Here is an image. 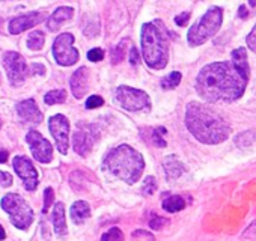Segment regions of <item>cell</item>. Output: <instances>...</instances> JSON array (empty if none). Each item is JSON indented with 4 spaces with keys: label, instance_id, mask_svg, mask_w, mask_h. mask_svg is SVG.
<instances>
[{
    "label": "cell",
    "instance_id": "9c48e42d",
    "mask_svg": "<svg viewBox=\"0 0 256 241\" xmlns=\"http://www.w3.org/2000/svg\"><path fill=\"white\" fill-rule=\"evenodd\" d=\"M4 66L8 72V80L14 88H18L24 83L28 74V65L24 58L20 53L8 52L4 54Z\"/></svg>",
    "mask_w": 256,
    "mask_h": 241
},
{
    "label": "cell",
    "instance_id": "ee69618b",
    "mask_svg": "<svg viewBox=\"0 0 256 241\" xmlns=\"http://www.w3.org/2000/svg\"><path fill=\"white\" fill-rule=\"evenodd\" d=\"M250 6H256V2H254V0H250Z\"/></svg>",
    "mask_w": 256,
    "mask_h": 241
},
{
    "label": "cell",
    "instance_id": "d6a6232c",
    "mask_svg": "<svg viewBox=\"0 0 256 241\" xmlns=\"http://www.w3.org/2000/svg\"><path fill=\"white\" fill-rule=\"evenodd\" d=\"M168 218H164V217H158V216H154L151 220H150V226L152 228V229H156V230H160L164 224H168Z\"/></svg>",
    "mask_w": 256,
    "mask_h": 241
},
{
    "label": "cell",
    "instance_id": "bcb514c9",
    "mask_svg": "<svg viewBox=\"0 0 256 241\" xmlns=\"http://www.w3.org/2000/svg\"><path fill=\"white\" fill-rule=\"evenodd\" d=\"M0 127H2V120H0Z\"/></svg>",
    "mask_w": 256,
    "mask_h": 241
},
{
    "label": "cell",
    "instance_id": "277c9868",
    "mask_svg": "<svg viewBox=\"0 0 256 241\" xmlns=\"http://www.w3.org/2000/svg\"><path fill=\"white\" fill-rule=\"evenodd\" d=\"M106 168L126 184H134L142 176L145 162L140 152L128 145H119L106 156Z\"/></svg>",
    "mask_w": 256,
    "mask_h": 241
},
{
    "label": "cell",
    "instance_id": "7bdbcfd3",
    "mask_svg": "<svg viewBox=\"0 0 256 241\" xmlns=\"http://www.w3.org/2000/svg\"><path fill=\"white\" fill-rule=\"evenodd\" d=\"M5 238H6V232H5L4 226L0 224V240H5Z\"/></svg>",
    "mask_w": 256,
    "mask_h": 241
},
{
    "label": "cell",
    "instance_id": "44dd1931",
    "mask_svg": "<svg viewBox=\"0 0 256 241\" xmlns=\"http://www.w3.org/2000/svg\"><path fill=\"white\" fill-rule=\"evenodd\" d=\"M53 226L58 235L66 234V220H65V206L62 202H58L53 210Z\"/></svg>",
    "mask_w": 256,
    "mask_h": 241
},
{
    "label": "cell",
    "instance_id": "5b68a950",
    "mask_svg": "<svg viewBox=\"0 0 256 241\" xmlns=\"http://www.w3.org/2000/svg\"><path fill=\"white\" fill-rule=\"evenodd\" d=\"M222 20H223V10L218 6H211L198 23H194V26L190 28L188 34H187V41L192 47H198L202 46L204 42H206L210 38H212L220 26H222Z\"/></svg>",
    "mask_w": 256,
    "mask_h": 241
},
{
    "label": "cell",
    "instance_id": "1f68e13d",
    "mask_svg": "<svg viewBox=\"0 0 256 241\" xmlns=\"http://www.w3.org/2000/svg\"><path fill=\"white\" fill-rule=\"evenodd\" d=\"M104 104V100L100 96V95H92V96H89L88 100H86V108H96V107H100V106H102Z\"/></svg>",
    "mask_w": 256,
    "mask_h": 241
},
{
    "label": "cell",
    "instance_id": "8fae6325",
    "mask_svg": "<svg viewBox=\"0 0 256 241\" xmlns=\"http://www.w3.org/2000/svg\"><path fill=\"white\" fill-rule=\"evenodd\" d=\"M26 140L30 146V151H32V156L35 160H38L40 163H50L52 158H53V146L52 144L44 139L41 136V133L35 132V130H30L28 134H26Z\"/></svg>",
    "mask_w": 256,
    "mask_h": 241
},
{
    "label": "cell",
    "instance_id": "f546056e",
    "mask_svg": "<svg viewBox=\"0 0 256 241\" xmlns=\"http://www.w3.org/2000/svg\"><path fill=\"white\" fill-rule=\"evenodd\" d=\"M53 199H54V194H53V188H46L44 192V206H42V212L46 214L48 211V208L52 206L53 204Z\"/></svg>",
    "mask_w": 256,
    "mask_h": 241
},
{
    "label": "cell",
    "instance_id": "ab89813d",
    "mask_svg": "<svg viewBox=\"0 0 256 241\" xmlns=\"http://www.w3.org/2000/svg\"><path fill=\"white\" fill-rule=\"evenodd\" d=\"M32 72H34V74L42 76V74L46 72V68H44L42 65H40V64H35V65H32Z\"/></svg>",
    "mask_w": 256,
    "mask_h": 241
},
{
    "label": "cell",
    "instance_id": "4fadbf2b",
    "mask_svg": "<svg viewBox=\"0 0 256 241\" xmlns=\"http://www.w3.org/2000/svg\"><path fill=\"white\" fill-rule=\"evenodd\" d=\"M96 138H98V136H96L95 132H92V127L78 128V130L74 133V138H72L74 151H76L78 156L86 157V156L92 151Z\"/></svg>",
    "mask_w": 256,
    "mask_h": 241
},
{
    "label": "cell",
    "instance_id": "6da1fadb",
    "mask_svg": "<svg viewBox=\"0 0 256 241\" xmlns=\"http://www.w3.org/2000/svg\"><path fill=\"white\" fill-rule=\"evenodd\" d=\"M248 78L232 62H214L196 77V90L208 102H230L242 96Z\"/></svg>",
    "mask_w": 256,
    "mask_h": 241
},
{
    "label": "cell",
    "instance_id": "f1b7e54d",
    "mask_svg": "<svg viewBox=\"0 0 256 241\" xmlns=\"http://www.w3.org/2000/svg\"><path fill=\"white\" fill-rule=\"evenodd\" d=\"M157 190V182H156V178L154 176H148L144 182V187H142V193L145 196H150L154 192Z\"/></svg>",
    "mask_w": 256,
    "mask_h": 241
},
{
    "label": "cell",
    "instance_id": "d6986e66",
    "mask_svg": "<svg viewBox=\"0 0 256 241\" xmlns=\"http://www.w3.org/2000/svg\"><path fill=\"white\" fill-rule=\"evenodd\" d=\"M142 139L154 146L158 148H166V140H164V134H166V128L163 127H156V128H142L140 130Z\"/></svg>",
    "mask_w": 256,
    "mask_h": 241
},
{
    "label": "cell",
    "instance_id": "cb8c5ba5",
    "mask_svg": "<svg viewBox=\"0 0 256 241\" xmlns=\"http://www.w3.org/2000/svg\"><path fill=\"white\" fill-rule=\"evenodd\" d=\"M66 100V90L65 89H54V90H50L44 96V101L46 104L48 106H53V104H62L65 102Z\"/></svg>",
    "mask_w": 256,
    "mask_h": 241
},
{
    "label": "cell",
    "instance_id": "ac0fdd59",
    "mask_svg": "<svg viewBox=\"0 0 256 241\" xmlns=\"http://www.w3.org/2000/svg\"><path fill=\"white\" fill-rule=\"evenodd\" d=\"M163 168L166 172V178L168 181H176L184 172H186V166L180 162V158L176 156H169L164 158L163 162Z\"/></svg>",
    "mask_w": 256,
    "mask_h": 241
},
{
    "label": "cell",
    "instance_id": "5bb4252c",
    "mask_svg": "<svg viewBox=\"0 0 256 241\" xmlns=\"http://www.w3.org/2000/svg\"><path fill=\"white\" fill-rule=\"evenodd\" d=\"M46 20V14L44 12H29L20 17H16L10 22V32L12 35H18L40 23H42Z\"/></svg>",
    "mask_w": 256,
    "mask_h": 241
},
{
    "label": "cell",
    "instance_id": "4316f807",
    "mask_svg": "<svg viewBox=\"0 0 256 241\" xmlns=\"http://www.w3.org/2000/svg\"><path fill=\"white\" fill-rule=\"evenodd\" d=\"M125 46H126V41H124V42H120V44H118L112 52H110V59H112V64H119V62H122V59H124V56H125Z\"/></svg>",
    "mask_w": 256,
    "mask_h": 241
},
{
    "label": "cell",
    "instance_id": "30bf717a",
    "mask_svg": "<svg viewBox=\"0 0 256 241\" xmlns=\"http://www.w3.org/2000/svg\"><path fill=\"white\" fill-rule=\"evenodd\" d=\"M48 128L56 140V146L60 154L68 152V139H70V122L66 116L54 114L48 120Z\"/></svg>",
    "mask_w": 256,
    "mask_h": 241
},
{
    "label": "cell",
    "instance_id": "836d02e7",
    "mask_svg": "<svg viewBox=\"0 0 256 241\" xmlns=\"http://www.w3.org/2000/svg\"><path fill=\"white\" fill-rule=\"evenodd\" d=\"M242 238L244 240H256V220L242 232Z\"/></svg>",
    "mask_w": 256,
    "mask_h": 241
},
{
    "label": "cell",
    "instance_id": "4dcf8cb0",
    "mask_svg": "<svg viewBox=\"0 0 256 241\" xmlns=\"http://www.w3.org/2000/svg\"><path fill=\"white\" fill-rule=\"evenodd\" d=\"M88 59L90 62H100L104 59V50L102 48H92L88 52Z\"/></svg>",
    "mask_w": 256,
    "mask_h": 241
},
{
    "label": "cell",
    "instance_id": "3957f363",
    "mask_svg": "<svg viewBox=\"0 0 256 241\" xmlns=\"http://www.w3.org/2000/svg\"><path fill=\"white\" fill-rule=\"evenodd\" d=\"M169 36L163 22L145 23L142 28V50L145 62L152 70H163L169 62Z\"/></svg>",
    "mask_w": 256,
    "mask_h": 241
},
{
    "label": "cell",
    "instance_id": "f35d334b",
    "mask_svg": "<svg viewBox=\"0 0 256 241\" xmlns=\"http://www.w3.org/2000/svg\"><path fill=\"white\" fill-rule=\"evenodd\" d=\"M130 64L132 65L139 64V52H138L136 47H132V50H130Z\"/></svg>",
    "mask_w": 256,
    "mask_h": 241
},
{
    "label": "cell",
    "instance_id": "60d3db41",
    "mask_svg": "<svg viewBox=\"0 0 256 241\" xmlns=\"http://www.w3.org/2000/svg\"><path fill=\"white\" fill-rule=\"evenodd\" d=\"M8 151L6 150H2V148H0V163H5L6 160H8Z\"/></svg>",
    "mask_w": 256,
    "mask_h": 241
},
{
    "label": "cell",
    "instance_id": "52a82bcc",
    "mask_svg": "<svg viewBox=\"0 0 256 241\" xmlns=\"http://www.w3.org/2000/svg\"><path fill=\"white\" fill-rule=\"evenodd\" d=\"M116 102L128 112H150L151 100L150 95L142 89H134L130 86H119L114 90Z\"/></svg>",
    "mask_w": 256,
    "mask_h": 241
},
{
    "label": "cell",
    "instance_id": "8d00e7d4",
    "mask_svg": "<svg viewBox=\"0 0 256 241\" xmlns=\"http://www.w3.org/2000/svg\"><path fill=\"white\" fill-rule=\"evenodd\" d=\"M0 186H2V187L12 186V176L8 172H2V170H0Z\"/></svg>",
    "mask_w": 256,
    "mask_h": 241
},
{
    "label": "cell",
    "instance_id": "f6af8a7d",
    "mask_svg": "<svg viewBox=\"0 0 256 241\" xmlns=\"http://www.w3.org/2000/svg\"><path fill=\"white\" fill-rule=\"evenodd\" d=\"M0 26H2V17H0Z\"/></svg>",
    "mask_w": 256,
    "mask_h": 241
},
{
    "label": "cell",
    "instance_id": "ffe728a7",
    "mask_svg": "<svg viewBox=\"0 0 256 241\" xmlns=\"http://www.w3.org/2000/svg\"><path fill=\"white\" fill-rule=\"evenodd\" d=\"M70 214H71L72 222L80 224V223H83L84 220H88L90 217V206L84 200H77V202L72 204Z\"/></svg>",
    "mask_w": 256,
    "mask_h": 241
},
{
    "label": "cell",
    "instance_id": "8992f818",
    "mask_svg": "<svg viewBox=\"0 0 256 241\" xmlns=\"http://www.w3.org/2000/svg\"><path fill=\"white\" fill-rule=\"evenodd\" d=\"M0 205H2L4 211H6L10 214L11 223L16 228H18L22 230H26L32 224V222H34V210L24 200V198H22L20 194L8 193L2 199Z\"/></svg>",
    "mask_w": 256,
    "mask_h": 241
},
{
    "label": "cell",
    "instance_id": "d590c367",
    "mask_svg": "<svg viewBox=\"0 0 256 241\" xmlns=\"http://www.w3.org/2000/svg\"><path fill=\"white\" fill-rule=\"evenodd\" d=\"M133 238H144L145 241H156V238H154L152 234H150V232H146V230H142V229L133 232Z\"/></svg>",
    "mask_w": 256,
    "mask_h": 241
},
{
    "label": "cell",
    "instance_id": "b9f144b4",
    "mask_svg": "<svg viewBox=\"0 0 256 241\" xmlns=\"http://www.w3.org/2000/svg\"><path fill=\"white\" fill-rule=\"evenodd\" d=\"M238 12H240V17H241V18H247V10H246L244 6H240Z\"/></svg>",
    "mask_w": 256,
    "mask_h": 241
},
{
    "label": "cell",
    "instance_id": "2e32d148",
    "mask_svg": "<svg viewBox=\"0 0 256 241\" xmlns=\"http://www.w3.org/2000/svg\"><path fill=\"white\" fill-rule=\"evenodd\" d=\"M89 84H90V72L86 66L78 68L70 80V86L72 90V95L76 98H83L86 95V92L89 90Z\"/></svg>",
    "mask_w": 256,
    "mask_h": 241
},
{
    "label": "cell",
    "instance_id": "7402d4cb",
    "mask_svg": "<svg viewBox=\"0 0 256 241\" xmlns=\"http://www.w3.org/2000/svg\"><path fill=\"white\" fill-rule=\"evenodd\" d=\"M232 64L240 70V72L242 76H246L248 78L250 68H248V62H247V53L244 48H236L232 52Z\"/></svg>",
    "mask_w": 256,
    "mask_h": 241
},
{
    "label": "cell",
    "instance_id": "9a60e30c",
    "mask_svg": "<svg viewBox=\"0 0 256 241\" xmlns=\"http://www.w3.org/2000/svg\"><path fill=\"white\" fill-rule=\"evenodd\" d=\"M17 113L24 124H40L44 119L42 112L38 108L35 100H23L17 104Z\"/></svg>",
    "mask_w": 256,
    "mask_h": 241
},
{
    "label": "cell",
    "instance_id": "d4e9b609",
    "mask_svg": "<svg viewBox=\"0 0 256 241\" xmlns=\"http://www.w3.org/2000/svg\"><path fill=\"white\" fill-rule=\"evenodd\" d=\"M44 42H46V36L41 30H34L28 38V47L35 52L41 50L44 47Z\"/></svg>",
    "mask_w": 256,
    "mask_h": 241
},
{
    "label": "cell",
    "instance_id": "7a4b0ae2",
    "mask_svg": "<svg viewBox=\"0 0 256 241\" xmlns=\"http://www.w3.org/2000/svg\"><path fill=\"white\" fill-rule=\"evenodd\" d=\"M186 126L199 142L206 145L222 144L230 134V126L220 113L196 101L187 104Z\"/></svg>",
    "mask_w": 256,
    "mask_h": 241
},
{
    "label": "cell",
    "instance_id": "484cf974",
    "mask_svg": "<svg viewBox=\"0 0 256 241\" xmlns=\"http://www.w3.org/2000/svg\"><path fill=\"white\" fill-rule=\"evenodd\" d=\"M181 78H182V74H181L180 71H174V72H170L169 76H166V77L162 78V88L166 89V90L175 89L176 86H180Z\"/></svg>",
    "mask_w": 256,
    "mask_h": 241
},
{
    "label": "cell",
    "instance_id": "e0dca14e",
    "mask_svg": "<svg viewBox=\"0 0 256 241\" xmlns=\"http://www.w3.org/2000/svg\"><path fill=\"white\" fill-rule=\"evenodd\" d=\"M72 16H74V10H72L71 6H60V8H58V10L48 17V20H47V28H48V30H50V32H56V30L62 26V23L71 20Z\"/></svg>",
    "mask_w": 256,
    "mask_h": 241
},
{
    "label": "cell",
    "instance_id": "74e56055",
    "mask_svg": "<svg viewBox=\"0 0 256 241\" xmlns=\"http://www.w3.org/2000/svg\"><path fill=\"white\" fill-rule=\"evenodd\" d=\"M188 20H190V12H182V14L175 17V23L178 26H186L188 23Z\"/></svg>",
    "mask_w": 256,
    "mask_h": 241
},
{
    "label": "cell",
    "instance_id": "83f0119b",
    "mask_svg": "<svg viewBox=\"0 0 256 241\" xmlns=\"http://www.w3.org/2000/svg\"><path fill=\"white\" fill-rule=\"evenodd\" d=\"M101 241H124V234L120 229L112 228L101 236Z\"/></svg>",
    "mask_w": 256,
    "mask_h": 241
},
{
    "label": "cell",
    "instance_id": "7c38bea8",
    "mask_svg": "<svg viewBox=\"0 0 256 241\" xmlns=\"http://www.w3.org/2000/svg\"><path fill=\"white\" fill-rule=\"evenodd\" d=\"M12 166L17 175L23 180L26 190L32 192L38 187V172L26 156H17L12 162Z\"/></svg>",
    "mask_w": 256,
    "mask_h": 241
},
{
    "label": "cell",
    "instance_id": "ba28073f",
    "mask_svg": "<svg viewBox=\"0 0 256 241\" xmlns=\"http://www.w3.org/2000/svg\"><path fill=\"white\" fill-rule=\"evenodd\" d=\"M72 44H74V36L71 34H62L54 40L53 56L59 65L70 66L78 60V52L72 47Z\"/></svg>",
    "mask_w": 256,
    "mask_h": 241
},
{
    "label": "cell",
    "instance_id": "e575fe53",
    "mask_svg": "<svg viewBox=\"0 0 256 241\" xmlns=\"http://www.w3.org/2000/svg\"><path fill=\"white\" fill-rule=\"evenodd\" d=\"M247 46H248V48L250 50H253L254 53H256V26L252 29V32L247 35Z\"/></svg>",
    "mask_w": 256,
    "mask_h": 241
},
{
    "label": "cell",
    "instance_id": "603a6c76",
    "mask_svg": "<svg viewBox=\"0 0 256 241\" xmlns=\"http://www.w3.org/2000/svg\"><path fill=\"white\" fill-rule=\"evenodd\" d=\"M186 206V202L181 196L178 194H172V196H168L163 199V208L168 211V212H178L181 211L182 208Z\"/></svg>",
    "mask_w": 256,
    "mask_h": 241
}]
</instances>
